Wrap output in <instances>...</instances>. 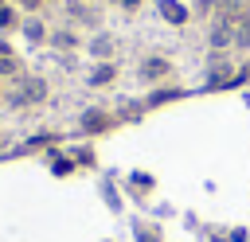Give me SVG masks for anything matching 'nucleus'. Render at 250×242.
Returning <instances> with one entry per match:
<instances>
[{"instance_id": "nucleus-1", "label": "nucleus", "mask_w": 250, "mask_h": 242, "mask_svg": "<svg viewBox=\"0 0 250 242\" xmlns=\"http://www.w3.org/2000/svg\"><path fill=\"white\" fill-rule=\"evenodd\" d=\"M51 98V82L43 78V74H23L20 82H12V90H8V105L12 109H35V105H43Z\"/></svg>"}, {"instance_id": "nucleus-2", "label": "nucleus", "mask_w": 250, "mask_h": 242, "mask_svg": "<svg viewBox=\"0 0 250 242\" xmlns=\"http://www.w3.org/2000/svg\"><path fill=\"white\" fill-rule=\"evenodd\" d=\"M137 82L141 86H164V82H176V62L168 59V55H141V62H137Z\"/></svg>"}, {"instance_id": "nucleus-3", "label": "nucleus", "mask_w": 250, "mask_h": 242, "mask_svg": "<svg viewBox=\"0 0 250 242\" xmlns=\"http://www.w3.org/2000/svg\"><path fill=\"white\" fill-rule=\"evenodd\" d=\"M117 125H121V117L109 113V109H102V105H90V109L78 113V133L82 137H102V133H109Z\"/></svg>"}, {"instance_id": "nucleus-4", "label": "nucleus", "mask_w": 250, "mask_h": 242, "mask_svg": "<svg viewBox=\"0 0 250 242\" xmlns=\"http://www.w3.org/2000/svg\"><path fill=\"white\" fill-rule=\"evenodd\" d=\"M47 47H51V51H59V55H70V51H82V47H86V39H82V31H78L74 23H62V27H51Z\"/></svg>"}, {"instance_id": "nucleus-5", "label": "nucleus", "mask_w": 250, "mask_h": 242, "mask_svg": "<svg viewBox=\"0 0 250 242\" xmlns=\"http://www.w3.org/2000/svg\"><path fill=\"white\" fill-rule=\"evenodd\" d=\"M117 47H121V43H117V35H113V31H94V35L86 39V47H82V51H86L94 62H113V59H117Z\"/></svg>"}, {"instance_id": "nucleus-6", "label": "nucleus", "mask_w": 250, "mask_h": 242, "mask_svg": "<svg viewBox=\"0 0 250 242\" xmlns=\"http://www.w3.org/2000/svg\"><path fill=\"white\" fill-rule=\"evenodd\" d=\"M66 16H70V23H74L78 31H82V27L102 31V12L90 8V0H66Z\"/></svg>"}, {"instance_id": "nucleus-7", "label": "nucleus", "mask_w": 250, "mask_h": 242, "mask_svg": "<svg viewBox=\"0 0 250 242\" xmlns=\"http://www.w3.org/2000/svg\"><path fill=\"white\" fill-rule=\"evenodd\" d=\"M203 86H207V90L234 86V59H227V55H211V70H207Z\"/></svg>"}, {"instance_id": "nucleus-8", "label": "nucleus", "mask_w": 250, "mask_h": 242, "mask_svg": "<svg viewBox=\"0 0 250 242\" xmlns=\"http://www.w3.org/2000/svg\"><path fill=\"white\" fill-rule=\"evenodd\" d=\"M20 35H23L27 43L43 47V43H47V35H51V27H47V20H43L39 12H27V16H23V23H20Z\"/></svg>"}, {"instance_id": "nucleus-9", "label": "nucleus", "mask_w": 250, "mask_h": 242, "mask_svg": "<svg viewBox=\"0 0 250 242\" xmlns=\"http://www.w3.org/2000/svg\"><path fill=\"white\" fill-rule=\"evenodd\" d=\"M121 78V66H117V59L113 62H94L90 66V74H86V86H94V90H105V86H113Z\"/></svg>"}, {"instance_id": "nucleus-10", "label": "nucleus", "mask_w": 250, "mask_h": 242, "mask_svg": "<svg viewBox=\"0 0 250 242\" xmlns=\"http://www.w3.org/2000/svg\"><path fill=\"white\" fill-rule=\"evenodd\" d=\"M156 12H160V20H164V23H172V27H184L188 20H195V16H191V8H188V4H180V0H156Z\"/></svg>"}, {"instance_id": "nucleus-11", "label": "nucleus", "mask_w": 250, "mask_h": 242, "mask_svg": "<svg viewBox=\"0 0 250 242\" xmlns=\"http://www.w3.org/2000/svg\"><path fill=\"white\" fill-rule=\"evenodd\" d=\"M176 98H184V86H180V82L152 86V90H148V98H145V109H160V105H168V101H176Z\"/></svg>"}, {"instance_id": "nucleus-12", "label": "nucleus", "mask_w": 250, "mask_h": 242, "mask_svg": "<svg viewBox=\"0 0 250 242\" xmlns=\"http://www.w3.org/2000/svg\"><path fill=\"white\" fill-rule=\"evenodd\" d=\"M23 74H27V66L20 55H0V82H20Z\"/></svg>"}, {"instance_id": "nucleus-13", "label": "nucleus", "mask_w": 250, "mask_h": 242, "mask_svg": "<svg viewBox=\"0 0 250 242\" xmlns=\"http://www.w3.org/2000/svg\"><path fill=\"white\" fill-rule=\"evenodd\" d=\"M16 8H20L16 0H8V4L0 8V35H12V31H20V23H23V16H20Z\"/></svg>"}, {"instance_id": "nucleus-14", "label": "nucleus", "mask_w": 250, "mask_h": 242, "mask_svg": "<svg viewBox=\"0 0 250 242\" xmlns=\"http://www.w3.org/2000/svg\"><path fill=\"white\" fill-rule=\"evenodd\" d=\"M62 137L55 133V129H39V137H27L23 141V152H35V148H43V144H59Z\"/></svg>"}, {"instance_id": "nucleus-15", "label": "nucleus", "mask_w": 250, "mask_h": 242, "mask_svg": "<svg viewBox=\"0 0 250 242\" xmlns=\"http://www.w3.org/2000/svg\"><path fill=\"white\" fill-rule=\"evenodd\" d=\"M234 47L238 51H250V8L242 12V20H238V31H234Z\"/></svg>"}, {"instance_id": "nucleus-16", "label": "nucleus", "mask_w": 250, "mask_h": 242, "mask_svg": "<svg viewBox=\"0 0 250 242\" xmlns=\"http://www.w3.org/2000/svg\"><path fill=\"white\" fill-rule=\"evenodd\" d=\"M137 242H164L156 222H137Z\"/></svg>"}, {"instance_id": "nucleus-17", "label": "nucleus", "mask_w": 250, "mask_h": 242, "mask_svg": "<svg viewBox=\"0 0 250 242\" xmlns=\"http://www.w3.org/2000/svg\"><path fill=\"white\" fill-rule=\"evenodd\" d=\"M78 164H74V156H51V172L55 176H70Z\"/></svg>"}, {"instance_id": "nucleus-18", "label": "nucleus", "mask_w": 250, "mask_h": 242, "mask_svg": "<svg viewBox=\"0 0 250 242\" xmlns=\"http://www.w3.org/2000/svg\"><path fill=\"white\" fill-rule=\"evenodd\" d=\"M215 12H219L215 0H195V4H191V16H211V20H215Z\"/></svg>"}, {"instance_id": "nucleus-19", "label": "nucleus", "mask_w": 250, "mask_h": 242, "mask_svg": "<svg viewBox=\"0 0 250 242\" xmlns=\"http://www.w3.org/2000/svg\"><path fill=\"white\" fill-rule=\"evenodd\" d=\"M141 113H145V105H121V109H117V117H121V121H137Z\"/></svg>"}, {"instance_id": "nucleus-20", "label": "nucleus", "mask_w": 250, "mask_h": 242, "mask_svg": "<svg viewBox=\"0 0 250 242\" xmlns=\"http://www.w3.org/2000/svg\"><path fill=\"white\" fill-rule=\"evenodd\" d=\"M74 164H78V168H94V152H90V148H78V152H74Z\"/></svg>"}, {"instance_id": "nucleus-21", "label": "nucleus", "mask_w": 250, "mask_h": 242, "mask_svg": "<svg viewBox=\"0 0 250 242\" xmlns=\"http://www.w3.org/2000/svg\"><path fill=\"white\" fill-rule=\"evenodd\" d=\"M16 4H20L23 12H43V4H47V0H16Z\"/></svg>"}, {"instance_id": "nucleus-22", "label": "nucleus", "mask_w": 250, "mask_h": 242, "mask_svg": "<svg viewBox=\"0 0 250 242\" xmlns=\"http://www.w3.org/2000/svg\"><path fill=\"white\" fill-rule=\"evenodd\" d=\"M117 4H121V12H137L141 8V0H117Z\"/></svg>"}, {"instance_id": "nucleus-23", "label": "nucleus", "mask_w": 250, "mask_h": 242, "mask_svg": "<svg viewBox=\"0 0 250 242\" xmlns=\"http://www.w3.org/2000/svg\"><path fill=\"white\" fill-rule=\"evenodd\" d=\"M0 55H16V47L8 43V35H0Z\"/></svg>"}, {"instance_id": "nucleus-24", "label": "nucleus", "mask_w": 250, "mask_h": 242, "mask_svg": "<svg viewBox=\"0 0 250 242\" xmlns=\"http://www.w3.org/2000/svg\"><path fill=\"white\" fill-rule=\"evenodd\" d=\"M4 98H8V94H4V82H0V101H4Z\"/></svg>"}, {"instance_id": "nucleus-25", "label": "nucleus", "mask_w": 250, "mask_h": 242, "mask_svg": "<svg viewBox=\"0 0 250 242\" xmlns=\"http://www.w3.org/2000/svg\"><path fill=\"white\" fill-rule=\"evenodd\" d=\"M0 144H4V129H0Z\"/></svg>"}, {"instance_id": "nucleus-26", "label": "nucleus", "mask_w": 250, "mask_h": 242, "mask_svg": "<svg viewBox=\"0 0 250 242\" xmlns=\"http://www.w3.org/2000/svg\"><path fill=\"white\" fill-rule=\"evenodd\" d=\"M4 4H8V0H0V8H4Z\"/></svg>"}, {"instance_id": "nucleus-27", "label": "nucleus", "mask_w": 250, "mask_h": 242, "mask_svg": "<svg viewBox=\"0 0 250 242\" xmlns=\"http://www.w3.org/2000/svg\"><path fill=\"white\" fill-rule=\"evenodd\" d=\"M47 4H59V0H47Z\"/></svg>"}]
</instances>
